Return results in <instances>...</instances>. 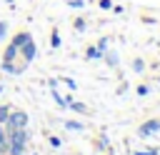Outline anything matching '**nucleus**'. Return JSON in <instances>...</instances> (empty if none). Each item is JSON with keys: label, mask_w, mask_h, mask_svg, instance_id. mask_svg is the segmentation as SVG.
<instances>
[{"label": "nucleus", "mask_w": 160, "mask_h": 155, "mask_svg": "<svg viewBox=\"0 0 160 155\" xmlns=\"http://www.w3.org/2000/svg\"><path fill=\"white\" fill-rule=\"evenodd\" d=\"M32 155H38V152H32Z\"/></svg>", "instance_id": "nucleus-26"}, {"label": "nucleus", "mask_w": 160, "mask_h": 155, "mask_svg": "<svg viewBox=\"0 0 160 155\" xmlns=\"http://www.w3.org/2000/svg\"><path fill=\"white\" fill-rule=\"evenodd\" d=\"M98 5H100L102 10H112V0H98Z\"/></svg>", "instance_id": "nucleus-20"}, {"label": "nucleus", "mask_w": 160, "mask_h": 155, "mask_svg": "<svg viewBox=\"0 0 160 155\" xmlns=\"http://www.w3.org/2000/svg\"><path fill=\"white\" fill-rule=\"evenodd\" d=\"M102 60L108 62L110 70H115V68L120 65V55H118V50H105V52H102Z\"/></svg>", "instance_id": "nucleus-4"}, {"label": "nucleus", "mask_w": 160, "mask_h": 155, "mask_svg": "<svg viewBox=\"0 0 160 155\" xmlns=\"http://www.w3.org/2000/svg\"><path fill=\"white\" fill-rule=\"evenodd\" d=\"M5 35H8V22H5V20H0V40H2Z\"/></svg>", "instance_id": "nucleus-21"}, {"label": "nucleus", "mask_w": 160, "mask_h": 155, "mask_svg": "<svg viewBox=\"0 0 160 155\" xmlns=\"http://www.w3.org/2000/svg\"><path fill=\"white\" fill-rule=\"evenodd\" d=\"M68 110H70V112H78V115H88V112H90L88 105H85V102H78V100H70V102H68Z\"/></svg>", "instance_id": "nucleus-7"}, {"label": "nucleus", "mask_w": 160, "mask_h": 155, "mask_svg": "<svg viewBox=\"0 0 160 155\" xmlns=\"http://www.w3.org/2000/svg\"><path fill=\"white\" fill-rule=\"evenodd\" d=\"M130 70H132V72H145V60L135 58V60L130 62Z\"/></svg>", "instance_id": "nucleus-11"}, {"label": "nucleus", "mask_w": 160, "mask_h": 155, "mask_svg": "<svg viewBox=\"0 0 160 155\" xmlns=\"http://www.w3.org/2000/svg\"><path fill=\"white\" fill-rule=\"evenodd\" d=\"M30 38H32V35H30L28 30H20V32H15V35L10 38V45H15V48H22V45H25Z\"/></svg>", "instance_id": "nucleus-5"}, {"label": "nucleus", "mask_w": 160, "mask_h": 155, "mask_svg": "<svg viewBox=\"0 0 160 155\" xmlns=\"http://www.w3.org/2000/svg\"><path fill=\"white\" fill-rule=\"evenodd\" d=\"M95 45H98V48H100V50L105 52V50H108V45H110V38H100V40H98Z\"/></svg>", "instance_id": "nucleus-17"}, {"label": "nucleus", "mask_w": 160, "mask_h": 155, "mask_svg": "<svg viewBox=\"0 0 160 155\" xmlns=\"http://www.w3.org/2000/svg\"><path fill=\"white\" fill-rule=\"evenodd\" d=\"M18 55H20V48L8 45V48H5V52H2V62H15V60H18Z\"/></svg>", "instance_id": "nucleus-6"}, {"label": "nucleus", "mask_w": 160, "mask_h": 155, "mask_svg": "<svg viewBox=\"0 0 160 155\" xmlns=\"http://www.w3.org/2000/svg\"><path fill=\"white\" fill-rule=\"evenodd\" d=\"M0 155H8V128L0 122Z\"/></svg>", "instance_id": "nucleus-8"}, {"label": "nucleus", "mask_w": 160, "mask_h": 155, "mask_svg": "<svg viewBox=\"0 0 160 155\" xmlns=\"http://www.w3.org/2000/svg\"><path fill=\"white\" fill-rule=\"evenodd\" d=\"M62 125H65V130H72V132H82V130H85V125H82L80 120H65Z\"/></svg>", "instance_id": "nucleus-10"}, {"label": "nucleus", "mask_w": 160, "mask_h": 155, "mask_svg": "<svg viewBox=\"0 0 160 155\" xmlns=\"http://www.w3.org/2000/svg\"><path fill=\"white\" fill-rule=\"evenodd\" d=\"M85 58H88V60H102V50H100L98 45H90V48L85 50Z\"/></svg>", "instance_id": "nucleus-9"}, {"label": "nucleus", "mask_w": 160, "mask_h": 155, "mask_svg": "<svg viewBox=\"0 0 160 155\" xmlns=\"http://www.w3.org/2000/svg\"><path fill=\"white\" fill-rule=\"evenodd\" d=\"M125 90H128V82H120V88H118V95H122Z\"/></svg>", "instance_id": "nucleus-24"}, {"label": "nucleus", "mask_w": 160, "mask_h": 155, "mask_svg": "<svg viewBox=\"0 0 160 155\" xmlns=\"http://www.w3.org/2000/svg\"><path fill=\"white\" fill-rule=\"evenodd\" d=\"M8 115H10V105H0V122L2 125L8 122Z\"/></svg>", "instance_id": "nucleus-14"}, {"label": "nucleus", "mask_w": 160, "mask_h": 155, "mask_svg": "<svg viewBox=\"0 0 160 155\" xmlns=\"http://www.w3.org/2000/svg\"><path fill=\"white\" fill-rule=\"evenodd\" d=\"M50 148H60V138H55V135H50Z\"/></svg>", "instance_id": "nucleus-23"}, {"label": "nucleus", "mask_w": 160, "mask_h": 155, "mask_svg": "<svg viewBox=\"0 0 160 155\" xmlns=\"http://www.w3.org/2000/svg\"><path fill=\"white\" fill-rule=\"evenodd\" d=\"M60 42H62V40H60V32H58V30H52V35H50V48H52V50H58V48H60Z\"/></svg>", "instance_id": "nucleus-13"}, {"label": "nucleus", "mask_w": 160, "mask_h": 155, "mask_svg": "<svg viewBox=\"0 0 160 155\" xmlns=\"http://www.w3.org/2000/svg\"><path fill=\"white\" fill-rule=\"evenodd\" d=\"M135 92H138L140 98H145V95L150 92V88H148V85H138V90H135Z\"/></svg>", "instance_id": "nucleus-19"}, {"label": "nucleus", "mask_w": 160, "mask_h": 155, "mask_svg": "<svg viewBox=\"0 0 160 155\" xmlns=\"http://www.w3.org/2000/svg\"><path fill=\"white\" fill-rule=\"evenodd\" d=\"M155 132H160V120L158 118H150L138 128V138H152Z\"/></svg>", "instance_id": "nucleus-2"}, {"label": "nucleus", "mask_w": 160, "mask_h": 155, "mask_svg": "<svg viewBox=\"0 0 160 155\" xmlns=\"http://www.w3.org/2000/svg\"><path fill=\"white\" fill-rule=\"evenodd\" d=\"M28 122H30V115H28L25 110H18V108H10V115H8V122H5V128H8V130H18V128H28Z\"/></svg>", "instance_id": "nucleus-1"}, {"label": "nucleus", "mask_w": 160, "mask_h": 155, "mask_svg": "<svg viewBox=\"0 0 160 155\" xmlns=\"http://www.w3.org/2000/svg\"><path fill=\"white\" fill-rule=\"evenodd\" d=\"M85 28H88L85 18H78V20H75V30H78V32H85Z\"/></svg>", "instance_id": "nucleus-15"}, {"label": "nucleus", "mask_w": 160, "mask_h": 155, "mask_svg": "<svg viewBox=\"0 0 160 155\" xmlns=\"http://www.w3.org/2000/svg\"><path fill=\"white\" fill-rule=\"evenodd\" d=\"M68 5H70V8H82L85 0H68Z\"/></svg>", "instance_id": "nucleus-22"}, {"label": "nucleus", "mask_w": 160, "mask_h": 155, "mask_svg": "<svg viewBox=\"0 0 160 155\" xmlns=\"http://www.w3.org/2000/svg\"><path fill=\"white\" fill-rule=\"evenodd\" d=\"M52 100H55V105H58V108H68V100H65V95H60L58 90H52Z\"/></svg>", "instance_id": "nucleus-12"}, {"label": "nucleus", "mask_w": 160, "mask_h": 155, "mask_svg": "<svg viewBox=\"0 0 160 155\" xmlns=\"http://www.w3.org/2000/svg\"><path fill=\"white\" fill-rule=\"evenodd\" d=\"M132 155H160V150H158V148H150V150H135Z\"/></svg>", "instance_id": "nucleus-16"}, {"label": "nucleus", "mask_w": 160, "mask_h": 155, "mask_svg": "<svg viewBox=\"0 0 160 155\" xmlns=\"http://www.w3.org/2000/svg\"><path fill=\"white\" fill-rule=\"evenodd\" d=\"M20 58H22L28 65H30V62L38 58V45H35V40H32V38H30V40H28V42L20 48Z\"/></svg>", "instance_id": "nucleus-3"}, {"label": "nucleus", "mask_w": 160, "mask_h": 155, "mask_svg": "<svg viewBox=\"0 0 160 155\" xmlns=\"http://www.w3.org/2000/svg\"><path fill=\"white\" fill-rule=\"evenodd\" d=\"M2 90H5V85H0V95H2Z\"/></svg>", "instance_id": "nucleus-25"}, {"label": "nucleus", "mask_w": 160, "mask_h": 155, "mask_svg": "<svg viewBox=\"0 0 160 155\" xmlns=\"http://www.w3.org/2000/svg\"><path fill=\"white\" fill-rule=\"evenodd\" d=\"M62 82H65V85H68V90H70V92H72V90H75V88H78V82H75V80H72V78H62Z\"/></svg>", "instance_id": "nucleus-18"}]
</instances>
